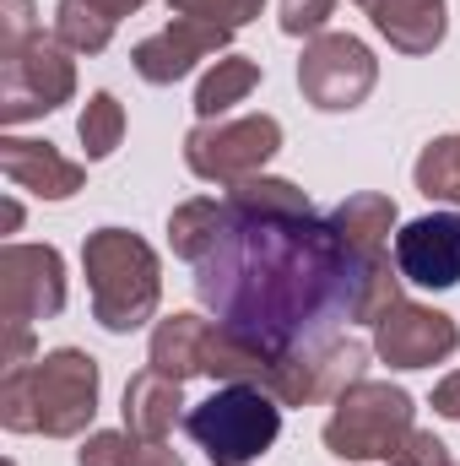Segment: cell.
Returning a JSON list of instances; mask_svg holds the SVG:
<instances>
[{
  "label": "cell",
  "mask_w": 460,
  "mask_h": 466,
  "mask_svg": "<svg viewBox=\"0 0 460 466\" xmlns=\"http://www.w3.org/2000/svg\"><path fill=\"white\" fill-rule=\"evenodd\" d=\"M233 212V207H228ZM363 260L331 223L309 218H244L233 212L223 244L195 266V293L217 309V326L271 352H315L352 326Z\"/></svg>",
  "instance_id": "obj_1"
},
{
  "label": "cell",
  "mask_w": 460,
  "mask_h": 466,
  "mask_svg": "<svg viewBox=\"0 0 460 466\" xmlns=\"http://www.w3.org/2000/svg\"><path fill=\"white\" fill-rule=\"evenodd\" d=\"M98 358L82 348H55L0 380V423L11 434L76 440L98 418Z\"/></svg>",
  "instance_id": "obj_2"
},
{
  "label": "cell",
  "mask_w": 460,
  "mask_h": 466,
  "mask_svg": "<svg viewBox=\"0 0 460 466\" xmlns=\"http://www.w3.org/2000/svg\"><path fill=\"white\" fill-rule=\"evenodd\" d=\"M82 271L93 288V320L115 337L141 331L157 315L163 299V266L157 249L130 228H98L82 244Z\"/></svg>",
  "instance_id": "obj_3"
},
{
  "label": "cell",
  "mask_w": 460,
  "mask_h": 466,
  "mask_svg": "<svg viewBox=\"0 0 460 466\" xmlns=\"http://www.w3.org/2000/svg\"><path fill=\"white\" fill-rule=\"evenodd\" d=\"M190 440L206 451L212 466H249L260 461L282 434V401L260 385H223L185 418Z\"/></svg>",
  "instance_id": "obj_4"
},
{
  "label": "cell",
  "mask_w": 460,
  "mask_h": 466,
  "mask_svg": "<svg viewBox=\"0 0 460 466\" xmlns=\"http://www.w3.org/2000/svg\"><path fill=\"white\" fill-rule=\"evenodd\" d=\"M412 396L390 380H357L346 396H336V412L325 418V451L342 461H374L412 434Z\"/></svg>",
  "instance_id": "obj_5"
},
{
  "label": "cell",
  "mask_w": 460,
  "mask_h": 466,
  "mask_svg": "<svg viewBox=\"0 0 460 466\" xmlns=\"http://www.w3.org/2000/svg\"><path fill=\"white\" fill-rule=\"evenodd\" d=\"M76 98V66L71 49L49 33H33L22 49L0 55V119L5 125H27L38 115H55L60 104Z\"/></svg>",
  "instance_id": "obj_6"
},
{
  "label": "cell",
  "mask_w": 460,
  "mask_h": 466,
  "mask_svg": "<svg viewBox=\"0 0 460 466\" xmlns=\"http://www.w3.org/2000/svg\"><path fill=\"white\" fill-rule=\"evenodd\" d=\"M282 152V125L271 115H238V119H201L185 136V163L206 185H238L255 179L271 157Z\"/></svg>",
  "instance_id": "obj_7"
},
{
  "label": "cell",
  "mask_w": 460,
  "mask_h": 466,
  "mask_svg": "<svg viewBox=\"0 0 460 466\" xmlns=\"http://www.w3.org/2000/svg\"><path fill=\"white\" fill-rule=\"evenodd\" d=\"M379 82V60L363 38L352 33H320L304 44V60H298V87L304 98L320 109V115H346L357 109Z\"/></svg>",
  "instance_id": "obj_8"
},
{
  "label": "cell",
  "mask_w": 460,
  "mask_h": 466,
  "mask_svg": "<svg viewBox=\"0 0 460 466\" xmlns=\"http://www.w3.org/2000/svg\"><path fill=\"white\" fill-rule=\"evenodd\" d=\"M65 309V260L55 244H5L0 249V320L33 326Z\"/></svg>",
  "instance_id": "obj_9"
},
{
  "label": "cell",
  "mask_w": 460,
  "mask_h": 466,
  "mask_svg": "<svg viewBox=\"0 0 460 466\" xmlns=\"http://www.w3.org/2000/svg\"><path fill=\"white\" fill-rule=\"evenodd\" d=\"M460 348V326L434 309V304H412L401 299L379 326H374V352L390 363V369H434Z\"/></svg>",
  "instance_id": "obj_10"
},
{
  "label": "cell",
  "mask_w": 460,
  "mask_h": 466,
  "mask_svg": "<svg viewBox=\"0 0 460 466\" xmlns=\"http://www.w3.org/2000/svg\"><path fill=\"white\" fill-rule=\"evenodd\" d=\"M228 38H233L228 27H212V22L179 16V22H168L163 33L141 38V44L130 49V66H135V76H141V82H152V87H174V82H185L201 60L223 55V49H228Z\"/></svg>",
  "instance_id": "obj_11"
},
{
  "label": "cell",
  "mask_w": 460,
  "mask_h": 466,
  "mask_svg": "<svg viewBox=\"0 0 460 466\" xmlns=\"http://www.w3.org/2000/svg\"><path fill=\"white\" fill-rule=\"evenodd\" d=\"M395 266L417 288H455L460 282V212H434L395 233Z\"/></svg>",
  "instance_id": "obj_12"
},
{
  "label": "cell",
  "mask_w": 460,
  "mask_h": 466,
  "mask_svg": "<svg viewBox=\"0 0 460 466\" xmlns=\"http://www.w3.org/2000/svg\"><path fill=\"white\" fill-rule=\"evenodd\" d=\"M0 174L16 190H33L38 201H71L87 185V168L82 163H71L60 147L27 141V136H5L0 141Z\"/></svg>",
  "instance_id": "obj_13"
},
{
  "label": "cell",
  "mask_w": 460,
  "mask_h": 466,
  "mask_svg": "<svg viewBox=\"0 0 460 466\" xmlns=\"http://www.w3.org/2000/svg\"><path fill=\"white\" fill-rule=\"evenodd\" d=\"M368 11V22L390 38V49L401 55H434L450 33L445 0H352Z\"/></svg>",
  "instance_id": "obj_14"
},
{
  "label": "cell",
  "mask_w": 460,
  "mask_h": 466,
  "mask_svg": "<svg viewBox=\"0 0 460 466\" xmlns=\"http://www.w3.org/2000/svg\"><path fill=\"white\" fill-rule=\"evenodd\" d=\"M179 407H185V380L157 374V369H141V374H130L119 412H125V429H130V434H141V440H168Z\"/></svg>",
  "instance_id": "obj_15"
},
{
  "label": "cell",
  "mask_w": 460,
  "mask_h": 466,
  "mask_svg": "<svg viewBox=\"0 0 460 466\" xmlns=\"http://www.w3.org/2000/svg\"><path fill=\"white\" fill-rule=\"evenodd\" d=\"M206 348H212V320H201V315H168V320H157V331H152L146 363H152L157 374L195 380V374H206Z\"/></svg>",
  "instance_id": "obj_16"
},
{
  "label": "cell",
  "mask_w": 460,
  "mask_h": 466,
  "mask_svg": "<svg viewBox=\"0 0 460 466\" xmlns=\"http://www.w3.org/2000/svg\"><path fill=\"white\" fill-rule=\"evenodd\" d=\"M395 218H401V212H395L390 196H379V190H357V196H346L342 207L331 212V228H336V238H342L352 255H385Z\"/></svg>",
  "instance_id": "obj_17"
},
{
  "label": "cell",
  "mask_w": 460,
  "mask_h": 466,
  "mask_svg": "<svg viewBox=\"0 0 460 466\" xmlns=\"http://www.w3.org/2000/svg\"><path fill=\"white\" fill-rule=\"evenodd\" d=\"M233 212L228 201H185V207H174V218H168V244H174V255L179 260H190V266H201L217 244H223V233H228Z\"/></svg>",
  "instance_id": "obj_18"
},
{
  "label": "cell",
  "mask_w": 460,
  "mask_h": 466,
  "mask_svg": "<svg viewBox=\"0 0 460 466\" xmlns=\"http://www.w3.org/2000/svg\"><path fill=\"white\" fill-rule=\"evenodd\" d=\"M76 466H185V456L168 440H141L130 429H98L82 440Z\"/></svg>",
  "instance_id": "obj_19"
},
{
  "label": "cell",
  "mask_w": 460,
  "mask_h": 466,
  "mask_svg": "<svg viewBox=\"0 0 460 466\" xmlns=\"http://www.w3.org/2000/svg\"><path fill=\"white\" fill-rule=\"evenodd\" d=\"M255 87H260V60H249V55H228V60H217V66L201 76V87H195V115L201 119H223L233 104H244Z\"/></svg>",
  "instance_id": "obj_20"
},
{
  "label": "cell",
  "mask_w": 460,
  "mask_h": 466,
  "mask_svg": "<svg viewBox=\"0 0 460 466\" xmlns=\"http://www.w3.org/2000/svg\"><path fill=\"white\" fill-rule=\"evenodd\" d=\"M228 207L244 218H309V196L293 185V179H271V174H255V179H238L228 190Z\"/></svg>",
  "instance_id": "obj_21"
},
{
  "label": "cell",
  "mask_w": 460,
  "mask_h": 466,
  "mask_svg": "<svg viewBox=\"0 0 460 466\" xmlns=\"http://www.w3.org/2000/svg\"><path fill=\"white\" fill-rule=\"evenodd\" d=\"M55 38H60L71 55H104L109 38H115V16H104V11L87 5V0H60V5H55Z\"/></svg>",
  "instance_id": "obj_22"
},
{
  "label": "cell",
  "mask_w": 460,
  "mask_h": 466,
  "mask_svg": "<svg viewBox=\"0 0 460 466\" xmlns=\"http://www.w3.org/2000/svg\"><path fill=\"white\" fill-rule=\"evenodd\" d=\"M412 179L428 201H455L460 207V136H439L423 147V157L412 163Z\"/></svg>",
  "instance_id": "obj_23"
},
{
  "label": "cell",
  "mask_w": 460,
  "mask_h": 466,
  "mask_svg": "<svg viewBox=\"0 0 460 466\" xmlns=\"http://www.w3.org/2000/svg\"><path fill=\"white\" fill-rule=\"evenodd\" d=\"M76 136H82V152L93 163L115 157V147L125 141V104H119L115 93H93L82 119H76Z\"/></svg>",
  "instance_id": "obj_24"
},
{
  "label": "cell",
  "mask_w": 460,
  "mask_h": 466,
  "mask_svg": "<svg viewBox=\"0 0 460 466\" xmlns=\"http://www.w3.org/2000/svg\"><path fill=\"white\" fill-rule=\"evenodd\" d=\"M179 16H195V22H212V27H244V22H255L260 16V5L265 0H168Z\"/></svg>",
  "instance_id": "obj_25"
},
{
  "label": "cell",
  "mask_w": 460,
  "mask_h": 466,
  "mask_svg": "<svg viewBox=\"0 0 460 466\" xmlns=\"http://www.w3.org/2000/svg\"><path fill=\"white\" fill-rule=\"evenodd\" d=\"M390 466H455V461H450V445H445L434 429H412V434L390 451Z\"/></svg>",
  "instance_id": "obj_26"
},
{
  "label": "cell",
  "mask_w": 460,
  "mask_h": 466,
  "mask_svg": "<svg viewBox=\"0 0 460 466\" xmlns=\"http://www.w3.org/2000/svg\"><path fill=\"white\" fill-rule=\"evenodd\" d=\"M336 0H282V33L287 38H320Z\"/></svg>",
  "instance_id": "obj_27"
},
{
  "label": "cell",
  "mask_w": 460,
  "mask_h": 466,
  "mask_svg": "<svg viewBox=\"0 0 460 466\" xmlns=\"http://www.w3.org/2000/svg\"><path fill=\"white\" fill-rule=\"evenodd\" d=\"M0 11H5L0 16V55H5V49H22L38 27H33V0H0Z\"/></svg>",
  "instance_id": "obj_28"
},
{
  "label": "cell",
  "mask_w": 460,
  "mask_h": 466,
  "mask_svg": "<svg viewBox=\"0 0 460 466\" xmlns=\"http://www.w3.org/2000/svg\"><path fill=\"white\" fill-rule=\"evenodd\" d=\"M5 369H22V363H33V326H5V358H0Z\"/></svg>",
  "instance_id": "obj_29"
},
{
  "label": "cell",
  "mask_w": 460,
  "mask_h": 466,
  "mask_svg": "<svg viewBox=\"0 0 460 466\" xmlns=\"http://www.w3.org/2000/svg\"><path fill=\"white\" fill-rule=\"evenodd\" d=\"M434 412H439V418H450V423H460V369L450 374V380H439V385H434Z\"/></svg>",
  "instance_id": "obj_30"
},
{
  "label": "cell",
  "mask_w": 460,
  "mask_h": 466,
  "mask_svg": "<svg viewBox=\"0 0 460 466\" xmlns=\"http://www.w3.org/2000/svg\"><path fill=\"white\" fill-rule=\"evenodd\" d=\"M87 5H98V11H104V16H130V11H141V5H146V0H87Z\"/></svg>",
  "instance_id": "obj_31"
}]
</instances>
